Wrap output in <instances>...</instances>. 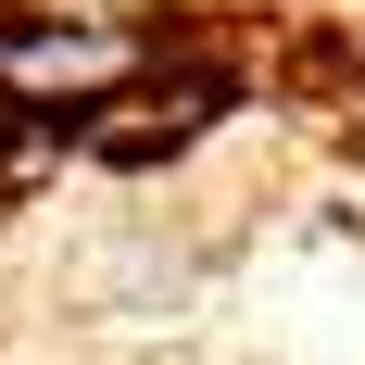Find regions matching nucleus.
Instances as JSON below:
<instances>
[{"mask_svg": "<svg viewBox=\"0 0 365 365\" xmlns=\"http://www.w3.org/2000/svg\"><path fill=\"white\" fill-rule=\"evenodd\" d=\"M177 13H13L0 0V101L13 113H113L177 63Z\"/></svg>", "mask_w": 365, "mask_h": 365, "instance_id": "1", "label": "nucleus"}]
</instances>
